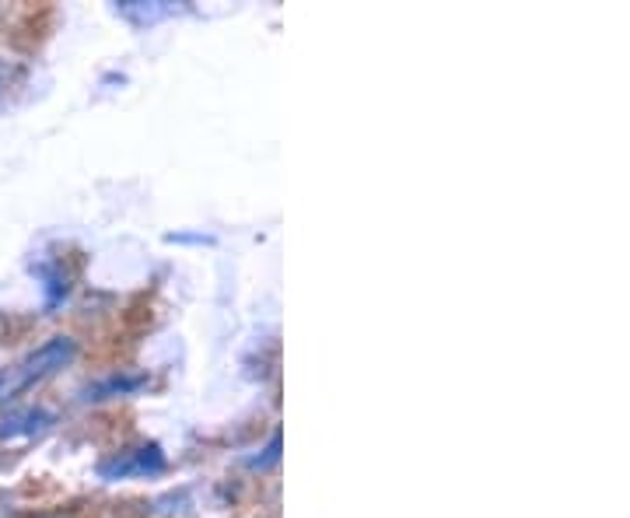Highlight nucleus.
Listing matches in <instances>:
<instances>
[{"label":"nucleus","mask_w":630,"mask_h":518,"mask_svg":"<svg viewBox=\"0 0 630 518\" xmlns=\"http://www.w3.org/2000/svg\"><path fill=\"white\" fill-rule=\"evenodd\" d=\"M53 417L46 410H11L8 417H0V442H28V438H39L50 431Z\"/></svg>","instance_id":"obj_3"},{"label":"nucleus","mask_w":630,"mask_h":518,"mask_svg":"<svg viewBox=\"0 0 630 518\" xmlns=\"http://www.w3.org/2000/svg\"><path fill=\"white\" fill-rule=\"evenodd\" d=\"M74 354H77V343L71 337L46 340L42 348H36L28 357H22L14 368L0 371V400H14V396H22L25 389L46 382L60 368H67L74 361Z\"/></svg>","instance_id":"obj_1"},{"label":"nucleus","mask_w":630,"mask_h":518,"mask_svg":"<svg viewBox=\"0 0 630 518\" xmlns=\"http://www.w3.org/2000/svg\"><path fill=\"white\" fill-rule=\"evenodd\" d=\"M165 469V455L154 442L151 445H137L113 455L109 463L99 466L102 480H126V477H148V473H162Z\"/></svg>","instance_id":"obj_2"}]
</instances>
